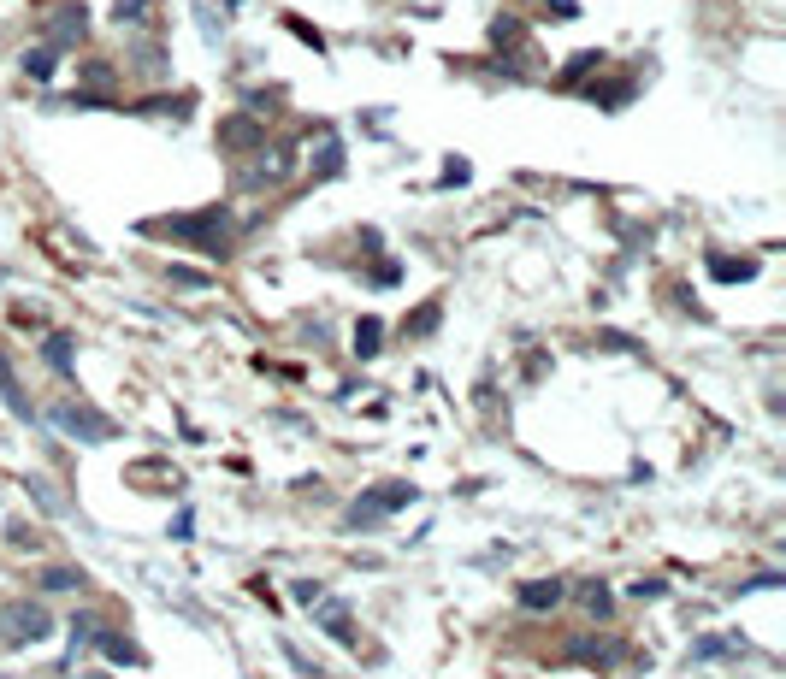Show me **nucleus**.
I'll return each mask as SVG.
<instances>
[{
    "label": "nucleus",
    "mask_w": 786,
    "mask_h": 679,
    "mask_svg": "<svg viewBox=\"0 0 786 679\" xmlns=\"http://www.w3.org/2000/svg\"><path fill=\"white\" fill-rule=\"evenodd\" d=\"M142 237H166V243H190L207 260H225L231 237H237V219L231 207H201V213H178V219H142Z\"/></svg>",
    "instance_id": "f257e3e1"
},
{
    "label": "nucleus",
    "mask_w": 786,
    "mask_h": 679,
    "mask_svg": "<svg viewBox=\"0 0 786 679\" xmlns=\"http://www.w3.org/2000/svg\"><path fill=\"white\" fill-rule=\"evenodd\" d=\"M414 485L408 479H385V485H373V491H361V502H349V514H343V526L349 532H373V526H385L391 514H402L408 502H414Z\"/></svg>",
    "instance_id": "f03ea898"
},
{
    "label": "nucleus",
    "mask_w": 786,
    "mask_h": 679,
    "mask_svg": "<svg viewBox=\"0 0 786 679\" xmlns=\"http://www.w3.org/2000/svg\"><path fill=\"white\" fill-rule=\"evenodd\" d=\"M48 420L60 426L66 437H77V443H107V437H119V420H107V414H95L83 396H66V402H54L48 408Z\"/></svg>",
    "instance_id": "7ed1b4c3"
},
{
    "label": "nucleus",
    "mask_w": 786,
    "mask_h": 679,
    "mask_svg": "<svg viewBox=\"0 0 786 679\" xmlns=\"http://www.w3.org/2000/svg\"><path fill=\"white\" fill-rule=\"evenodd\" d=\"M54 632V615L42 609V603H30V597H12L6 609H0V638L12 644V650H24V644H42Z\"/></svg>",
    "instance_id": "20e7f679"
},
{
    "label": "nucleus",
    "mask_w": 786,
    "mask_h": 679,
    "mask_svg": "<svg viewBox=\"0 0 786 679\" xmlns=\"http://www.w3.org/2000/svg\"><path fill=\"white\" fill-rule=\"evenodd\" d=\"M290 166H296V154H290V148H278V142L266 148V142H261V154L249 160V172H237V184H243V189H272V184H284V178H290Z\"/></svg>",
    "instance_id": "39448f33"
},
{
    "label": "nucleus",
    "mask_w": 786,
    "mask_h": 679,
    "mask_svg": "<svg viewBox=\"0 0 786 679\" xmlns=\"http://www.w3.org/2000/svg\"><path fill=\"white\" fill-rule=\"evenodd\" d=\"M261 142H266V119L231 113V119L219 124V148H225V154H249V148H261Z\"/></svg>",
    "instance_id": "423d86ee"
},
{
    "label": "nucleus",
    "mask_w": 786,
    "mask_h": 679,
    "mask_svg": "<svg viewBox=\"0 0 786 679\" xmlns=\"http://www.w3.org/2000/svg\"><path fill=\"white\" fill-rule=\"evenodd\" d=\"M308 609H314V620L326 626L337 644H355V626H349V603H343V597H326V591H320V597H314Z\"/></svg>",
    "instance_id": "0eeeda50"
},
{
    "label": "nucleus",
    "mask_w": 786,
    "mask_h": 679,
    "mask_svg": "<svg viewBox=\"0 0 786 679\" xmlns=\"http://www.w3.org/2000/svg\"><path fill=\"white\" fill-rule=\"evenodd\" d=\"M515 603H521L526 615H550V609H562V579H526L521 591H515Z\"/></svg>",
    "instance_id": "6e6552de"
},
{
    "label": "nucleus",
    "mask_w": 786,
    "mask_h": 679,
    "mask_svg": "<svg viewBox=\"0 0 786 679\" xmlns=\"http://www.w3.org/2000/svg\"><path fill=\"white\" fill-rule=\"evenodd\" d=\"M574 662H580V668H615V662H621V644H615V638H580V644H574Z\"/></svg>",
    "instance_id": "1a4fd4ad"
},
{
    "label": "nucleus",
    "mask_w": 786,
    "mask_h": 679,
    "mask_svg": "<svg viewBox=\"0 0 786 679\" xmlns=\"http://www.w3.org/2000/svg\"><path fill=\"white\" fill-rule=\"evenodd\" d=\"M83 30H89V12H83V6H60V12H54V36H48V48L83 42Z\"/></svg>",
    "instance_id": "9d476101"
},
{
    "label": "nucleus",
    "mask_w": 786,
    "mask_h": 679,
    "mask_svg": "<svg viewBox=\"0 0 786 679\" xmlns=\"http://www.w3.org/2000/svg\"><path fill=\"white\" fill-rule=\"evenodd\" d=\"M438 325H444V302H426L414 319H402V337H414V343H420V337H432Z\"/></svg>",
    "instance_id": "9b49d317"
},
{
    "label": "nucleus",
    "mask_w": 786,
    "mask_h": 679,
    "mask_svg": "<svg viewBox=\"0 0 786 679\" xmlns=\"http://www.w3.org/2000/svg\"><path fill=\"white\" fill-rule=\"evenodd\" d=\"M727 656H739V638H727V632H716V638H704V644H692V656H686V662H727Z\"/></svg>",
    "instance_id": "f8f14e48"
},
{
    "label": "nucleus",
    "mask_w": 786,
    "mask_h": 679,
    "mask_svg": "<svg viewBox=\"0 0 786 679\" xmlns=\"http://www.w3.org/2000/svg\"><path fill=\"white\" fill-rule=\"evenodd\" d=\"M0 396H6V408L18 414V420H30L36 408H30V396L18 390V378H12V367H6V355H0Z\"/></svg>",
    "instance_id": "ddd939ff"
},
{
    "label": "nucleus",
    "mask_w": 786,
    "mask_h": 679,
    "mask_svg": "<svg viewBox=\"0 0 786 679\" xmlns=\"http://www.w3.org/2000/svg\"><path fill=\"white\" fill-rule=\"evenodd\" d=\"M379 343H385V325L367 313V319L355 325V355H361V361H373V355H379Z\"/></svg>",
    "instance_id": "4468645a"
},
{
    "label": "nucleus",
    "mask_w": 786,
    "mask_h": 679,
    "mask_svg": "<svg viewBox=\"0 0 786 679\" xmlns=\"http://www.w3.org/2000/svg\"><path fill=\"white\" fill-rule=\"evenodd\" d=\"M580 603H586V615H597V620H609V615H615V597H609V585H603V579L580 585Z\"/></svg>",
    "instance_id": "2eb2a0df"
},
{
    "label": "nucleus",
    "mask_w": 786,
    "mask_h": 679,
    "mask_svg": "<svg viewBox=\"0 0 786 679\" xmlns=\"http://www.w3.org/2000/svg\"><path fill=\"white\" fill-rule=\"evenodd\" d=\"M710 272H716L721 284H739V278H757V260H733V254H716V260H710Z\"/></svg>",
    "instance_id": "dca6fc26"
},
{
    "label": "nucleus",
    "mask_w": 786,
    "mask_h": 679,
    "mask_svg": "<svg viewBox=\"0 0 786 679\" xmlns=\"http://www.w3.org/2000/svg\"><path fill=\"white\" fill-rule=\"evenodd\" d=\"M71 349H77V343H71L66 331H54V337L42 343V361H48L54 372H71Z\"/></svg>",
    "instance_id": "f3484780"
},
{
    "label": "nucleus",
    "mask_w": 786,
    "mask_h": 679,
    "mask_svg": "<svg viewBox=\"0 0 786 679\" xmlns=\"http://www.w3.org/2000/svg\"><path fill=\"white\" fill-rule=\"evenodd\" d=\"M314 172H320V178H337V172H343V142H337V136H320V160H314Z\"/></svg>",
    "instance_id": "a211bd4d"
},
{
    "label": "nucleus",
    "mask_w": 786,
    "mask_h": 679,
    "mask_svg": "<svg viewBox=\"0 0 786 679\" xmlns=\"http://www.w3.org/2000/svg\"><path fill=\"white\" fill-rule=\"evenodd\" d=\"M95 644H101V650H107V662H131V668H142V650H131V644H125V638H119V632H101V638H95Z\"/></svg>",
    "instance_id": "6ab92c4d"
},
{
    "label": "nucleus",
    "mask_w": 786,
    "mask_h": 679,
    "mask_svg": "<svg viewBox=\"0 0 786 679\" xmlns=\"http://www.w3.org/2000/svg\"><path fill=\"white\" fill-rule=\"evenodd\" d=\"M42 591H83V573H77V567H48V573H42Z\"/></svg>",
    "instance_id": "aec40b11"
},
{
    "label": "nucleus",
    "mask_w": 786,
    "mask_h": 679,
    "mask_svg": "<svg viewBox=\"0 0 786 679\" xmlns=\"http://www.w3.org/2000/svg\"><path fill=\"white\" fill-rule=\"evenodd\" d=\"M113 18H119V24H148V18H154V0H119Z\"/></svg>",
    "instance_id": "412c9836"
},
{
    "label": "nucleus",
    "mask_w": 786,
    "mask_h": 679,
    "mask_svg": "<svg viewBox=\"0 0 786 679\" xmlns=\"http://www.w3.org/2000/svg\"><path fill=\"white\" fill-rule=\"evenodd\" d=\"M24 77L48 83V77H54V48H36V54H24Z\"/></svg>",
    "instance_id": "4be33fe9"
},
{
    "label": "nucleus",
    "mask_w": 786,
    "mask_h": 679,
    "mask_svg": "<svg viewBox=\"0 0 786 679\" xmlns=\"http://www.w3.org/2000/svg\"><path fill=\"white\" fill-rule=\"evenodd\" d=\"M24 491H30V496H36V502H42V514H60V508H66V502H60V491H54L48 479H30Z\"/></svg>",
    "instance_id": "5701e85b"
},
{
    "label": "nucleus",
    "mask_w": 786,
    "mask_h": 679,
    "mask_svg": "<svg viewBox=\"0 0 786 679\" xmlns=\"http://www.w3.org/2000/svg\"><path fill=\"white\" fill-rule=\"evenodd\" d=\"M95 638H101V626H95L89 615H77V620H71V644H95Z\"/></svg>",
    "instance_id": "b1692460"
},
{
    "label": "nucleus",
    "mask_w": 786,
    "mask_h": 679,
    "mask_svg": "<svg viewBox=\"0 0 786 679\" xmlns=\"http://www.w3.org/2000/svg\"><path fill=\"white\" fill-rule=\"evenodd\" d=\"M6 532H12V544H18V550H36V544H42V538H36V532H30V526H24V520H12V526H6Z\"/></svg>",
    "instance_id": "393cba45"
},
{
    "label": "nucleus",
    "mask_w": 786,
    "mask_h": 679,
    "mask_svg": "<svg viewBox=\"0 0 786 679\" xmlns=\"http://www.w3.org/2000/svg\"><path fill=\"white\" fill-rule=\"evenodd\" d=\"M83 83H101V89H107V83H113V65H83Z\"/></svg>",
    "instance_id": "a878e982"
},
{
    "label": "nucleus",
    "mask_w": 786,
    "mask_h": 679,
    "mask_svg": "<svg viewBox=\"0 0 786 679\" xmlns=\"http://www.w3.org/2000/svg\"><path fill=\"white\" fill-rule=\"evenodd\" d=\"M172 284H178V290H201L207 278H201V272H184V266H172Z\"/></svg>",
    "instance_id": "bb28decb"
},
{
    "label": "nucleus",
    "mask_w": 786,
    "mask_h": 679,
    "mask_svg": "<svg viewBox=\"0 0 786 679\" xmlns=\"http://www.w3.org/2000/svg\"><path fill=\"white\" fill-rule=\"evenodd\" d=\"M396 278H402V266H373V284H379V290H391Z\"/></svg>",
    "instance_id": "cd10ccee"
},
{
    "label": "nucleus",
    "mask_w": 786,
    "mask_h": 679,
    "mask_svg": "<svg viewBox=\"0 0 786 679\" xmlns=\"http://www.w3.org/2000/svg\"><path fill=\"white\" fill-rule=\"evenodd\" d=\"M662 591H668L662 579H639V585H633V597H662Z\"/></svg>",
    "instance_id": "c85d7f7f"
}]
</instances>
